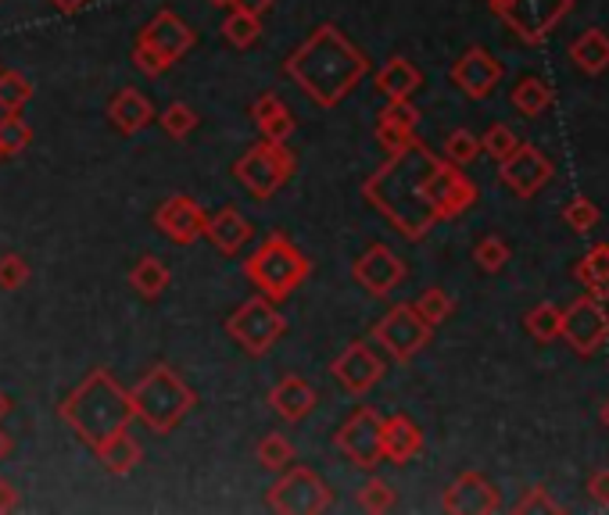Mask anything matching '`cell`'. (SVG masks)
Listing matches in <instances>:
<instances>
[{"label": "cell", "instance_id": "obj_1", "mask_svg": "<svg viewBox=\"0 0 609 515\" xmlns=\"http://www.w3.org/2000/svg\"><path fill=\"white\" fill-rule=\"evenodd\" d=\"M362 198L406 240H423L437 223L470 212L477 204V187L423 140H409L362 183Z\"/></svg>", "mask_w": 609, "mask_h": 515}, {"label": "cell", "instance_id": "obj_2", "mask_svg": "<svg viewBox=\"0 0 609 515\" xmlns=\"http://www.w3.org/2000/svg\"><path fill=\"white\" fill-rule=\"evenodd\" d=\"M284 72L298 83V90L320 108H337L356 86L370 76V58L340 33L334 22L315 26L298 51L284 61Z\"/></svg>", "mask_w": 609, "mask_h": 515}, {"label": "cell", "instance_id": "obj_3", "mask_svg": "<svg viewBox=\"0 0 609 515\" xmlns=\"http://www.w3.org/2000/svg\"><path fill=\"white\" fill-rule=\"evenodd\" d=\"M58 415L79 440L97 444L101 437L133 423V401L129 390L108 369H90L79 379V387H72V394L58 404Z\"/></svg>", "mask_w": 609, "mask_h": 515}, {"label": "cell", "instance_id": "obj_4", "mask_svg": "<svg viewBox=\"0 0 609 515\" xmlns=\"http://www.w3.org/2000/svg\"><path fill=\"white\" fill-rule=\"evenodd\" d=\"M129 401H133V419H140L151 434H173L190 415L194 404H198V394H194L190 384L173 365L158 362L129 387Z\"/></svg>", "mask_w": 609, "mask_h": 515}, {"label": "cell", "instance_id": "obj_5", "mask_svg": "<svg viewBox=\"0 0 609 515\" xmlns=\"http://www.w3.org/2000/svg\"><path fill=\"white\" fill-rule=\"evenodd\" d=\"M244 276L262 290V298L284 301L312 276V262L290 237L273 233V237H265L259 248L248 254Z\"/></svg>", "mask_w": 609, "mask_h": 515}, {"label": "cell", "instance_id": "obj_6", "mask_svg": "<svg viewBox=\"0 0 609 515\" xmlns=\"http://www.w3.org/2000/svg\"><path fill=\"white\" fill-rule=\"evenodd\" d=\"M295 168H298V158L284 140L262 137L234 162V176L240 179V187L248 190L254 201H270L273 193L287 187L290 176H295Z\"/></svg>", "mask_w": 609, "mask_h": 515}, {"label": "cell", "instance_id": "obj_7", "mask_svg": "<svg viewBox=\"0 0 609 515\" xmlns=\"http://www.w3.org/2000/svg\"><path fill=\"white\" fill-rule=\"evenodd\" d=\"M265 505L279 515H320L334 508V490L309 465H287L279 480L265 490Z\"/></svg>", "mask_w": 609, "mask_h": 515}, {"label": "cell", "instance_id": "obj_8", "mask_svg": "<svg viewBox=\"0 0 609 515\" xmlns=\"http://www.w3.org/2000/svg\"><path fill=\"white\" fill-rule=\"evenodd\" d=\"M370 337L376 340V348H384L395 362L406 365L431 343L434 326L417 312V304H395V309H387L376 318Z\"/></svg>", "mask_w": 609, "mask_h": 515}, {"label": "cell", "instance_id": "obj_9", "mask_svg": "<svg viewBox=\"0 0 609 515\" xmlns=\"http://www.w3.org/2000/svg\"><path fill=\"white\" fill-rule=\"evenodd\" d=\"M226 334L234 337L237 343L254 359L273 351V343L287 334V318L276 312V301L270 298H248L240 309L226 318Z\"/></svg>", "mask_w": 609, "mask_h": 515}, {"label": "cell", "instance_id": "obj_10", "mask_svg": "<svg viewBox=\"0 0 609 515\" xmlns=\"http://www.w3.org/2000/svg\"><path fill=\"white\" fill-rule=\"evenodd\" d=\"M574 0H495L492 11L523 43H542L570 15Z\"/></svg>", "mask_w": 609, "mask_h": 515}, {"label": "cell", "instance_id": "obj_11", "mask_svg": "<svg viewBox=\"0 0 609 515\" xmlns=\"http://www.w3.org/2000/svg\"><path fill=\"white\" fill-rule=\"evenodd\" d=\"M381 426H384V415L370 409V404H362L348 415V423H340V429L334 434V444L337 451L345 455L356 469L373 473L376 465L384 462V451H381Z\"/></svg>", "mask_w": 609, "mask_h": 515}, {"label": "cell", "instance_id": "obj_12", "mask_svg": "<svg viewBox=\"0 0 609 515\" xmlns=\"http://www.w3.org/2000/svg\"><path fill=\"white\" fill-rule=\"evenodd\" d=\"M559 337L570 343V351L581 354V359H592L595 351L609 340V312L599 298L584 293V298L570 301V309L563 312V323H559Z\"/></svg>", "mask_w": 609, "mask_h": 515}, {"label": "cell", "instance_id": "obj_13", "mask_svg": "<svg viewBox=\"0 0 609 515\" xmlns=\"http://www.w3.org/2000/svg\"><path fill=\"white\" fill-rule=\"evenodd\" d=\"M406 276H409L406 262H401L387 243H373V248H365L356 258V265H351V279H356L365 293H373V298H387V293L406 284Z\"/></svg>", "mask_w": 609, "mask_h": 515}, {"label": "cell", "instance_id": "obj_14", "mask_svg": "<svg viewBox=\"0 0 609 515\" xmlns=\"http://www.w3.org/2000/svg\"><path fill=\"white\" fill-rule=\"evenodd\" d=\"M498 179L506 183L517 198H534L552 179V162L534 143H517V151L498 162Z\"/></svg>", "mask_w": 609, "mask_h": 515}, {"label": "cell", "instance_id": "obj_15", "mask_svg": "<svg viewBox=\"0 0 609 515\" xmlns=\"http://www.w3.org/2000/svg\"><path fill=\"white\" fill-rule=\"evenodd\" d=\"M331 373H334L337 384L348 390V394H365V390H373L384 379L387 365H384L381 354L370 348V343L356 340L331 362Z\"/></svg>", "mask_w": 609, "mask_h": 515}, {"label": "cell", "instance_id": "obj_16", "mask_svg": "<svg viewBox=\"0 0 609 515\" xmlns=\"http://www.w3.org/2000/svg\"><path fill=\"white\" fill-rule=\"evenodd\" d=\"M204 208L187 198V193H176V198H169L158 204L154 212V226L165 233L169 240L176 243V248H190V243H198L204 237Z\"/></svg>", "mask_w": 609, "mask_h": 515}, {"label": "cell", "instance_id": "obj_17", "mask_svg": "<svg viewBox=\"0 0 609 515\" xmlns=\"http://www.w3.org/2000/svg\"><path fill=\"white\" fill-rule=\"evenodd\" d=\"M442 508L448 515H492L502 508L498 487L484 473H462L459 480L445 490Z\"/></svg>", "mask_w": 609, "mask_h": 515}, {"label": "cell", "instance_id": "obj_18", "mask_svg": "<svg viewBox=\"0 0 609 515\" xmlns=\"http://www.w3.org/2000/svg\"><path fill=\"white\" fill-rule=\"evenodd\" d=\"M452 83L462 93L473 97V101H484V97L495 93V86L502 83V61L484 47H470L467 54H459L452 65Z\"/></svg>", "mask_w": 609, "mask_h": 515}, {"label": "cell", "instance_id": "obj_19", "mask_svg": "<svg viewBox=\"0 0 609 515\" xmlns=\"http://www.w3.org/2000/svg\"><path fill=\"white\" fill-rule=\"evenodd\" d=\"M137 40L154 47L158 54H165L176 65L179 58H187L194 51V43H198V33H194L187 22L176 15V11H158L148 26L140 29Z\"/></svg>", "mask_w": 609, "mask_h": 515}, {"label": "cell", "instance_id": "obj_20", "mask_svg": "<svg viewBox=\"0 0 609 515\" xmlns=\"http://www.w3.org/2000/svg\"><path fill=\"white\" fill-rule=\"evenodd\" d=\"M381 451H384V462H395V465H406L417 459L423 451V429L417 426V419L406 412L387 415L381 426Z\"/></svg>", "mask_w": 609, "mask_h": 515}, {"label": "cell", "instance_id": "obj_21", "mask_svg": "<svg viewBox=\"0 0 609 515\" xmlns=\"http://www.w3.org/2000/svg\"><path fill=\"white\" fill-rule=\"evenodd\" d=\"M204 237H209V243L219 254L234 258L251 243L254 226L237 212V208H219V212L204 218Z\"/></svg>", "mask_w": 609, "mask_h": 515}, {"label": "cell", "instance_id": "obj_22", "mask_svg": "<svg viewBox=\"0 0 609 515\" xmlns=\"http://www.w3.org/2000/svg\"><path fill=\"white\" fill-rule=\"evenodd\" d=\"M315 404H320V394H315V387L304 376H284L270 390V409L287 423L309 419V415L315 412Z\"/></svg>", "mask_w": 609, "mask_h": 515}, {"label": "cell", "instance_id": "obj_23", "mask_svg": "<svg viewBox=\"0 0 609 515\" xmlns=\"http://www.w3.org/2000/svg\"><path fill=\"white\" fill-rule=\"evenodd\" d=\"M417 126H420V112L412 108V101H387L384 112L376 115V143L391 154L409 140H417Z\"/></svg>", "mask_w": 609, "mask_h": 515}, {"label": "cell", "instance_id": "obj_24", "mask_svg": "<svg viewBox=\"0 0 609 515\" xmlns=\"http://www.w3.org/2000/svg\"><path fill=\"white\" fill-rule=\"evenodd\" d=\"M108 118H112V126L122 137H137V133H144L154 122V104L140 90H133V86H122L112 97V104H108Z\"/></svg>", "mask_w": 609, "mask_h": 515}, {"label": "cell", "instance_id": "obj_25", "mask_svg": "<svg viewBox=\"0 0 609 515\" xmlns=\"http://www.w3.org/2000/svg\"><path fill=\"white\" fill-rule=\"evenodd\" d=\"M90 448H94L97 462H101L112 476H129V473L140 465V459H144L137 437L129 434V426H126V429H115V434H108V437H101V440H97V444H90Z\"/></svg>", "mask_w": 609, "mask_h": 515}, {"label": "cell", "instance_id": "obj_26", "mask_svg": "<svg viewBox=\"0 0 609 515\" xmlns=\"http://www.w3.org/2000/svg\"><path fill=\"white\" fill-rule=\"evenodd\" d=\"M420 86H423V72L401 54L387 58L384 68L376 72V90H381L387 101H412V93H417Z\"/></svg>", "mask_w": 609, "mask_h": 515}, {"label": "cell", "instance_id": "obj_27", "mask_svg": "<svg viewBox=\"0 0 609 515\" xmlns=\"http://www.w3.org/2000/svg\"><path fill=\"white\" fill-rule=\"evenodd\" d=\"M251 122L259 126V133L265 140H290V133H295V115H290V108L279 101L276 93H262L259 101L251 104Z\"/></svg>", "mask_w": 609, "mask_h": 515}, {"label": "cell", "instance_id": "obj_28", "mask_svg": "<svg viewBox=\"0 0 609 515\" xmlns=\"http://www.w3.org/2000/svg\"><path fill=\"white\" fill-rule=\"evenodd\" d=\"M570 61H574L584 76H599V72L609 68V36L602 29H584L570 43Z\"/></svg>", "mask_w": 609, "mask_h": 515}, {"label": "cell", "instance_id": "obj_29", "mask_svg": "<svg viewBox=\"0 0 609 515\" xmlns=\"http://www.w3.org/2000/svg\"><path fill=\"white\" fill-rule=\"evenodd\" d=\"M574 276L592 298L609 301V243H595V248L577 262Z\"/></svg>", "mask_w": 609, "mask_h": 515}, {"label": "cell", "instance_id": "obj_30", "mask_svg": "<svg viewBox=\"0 0 609 515\" xmlns=\"http://www.w3.org/2000/svg\"><path fill=\"white\" fill-rule=\"evenodd\" d=\"M169 279H173V273H169V265L162 262V258H140L137 265L129 268V287L140 293V298L148 301H158L162 293L169 290Z\"/></svg>", "mask_w": 609, "mask_h": 515}, {"label": "cell", "instance_id": "obj_31", "mask_svg": "<svg viewBox=\"0 0 609 515\" xmlns=\"http://www.w3.org/2000/svg\"><path fill=\"white\" fill-rule=\"evenodd\" d=\"M513 104L520 115L527 118H538L542 112H548V104H552V86L538 76H523L517 86H513Z\"/></svg>", "mask_w": 609, "mask_h": 515}, {"label": "cell", "instance_id": "obj_32", "mask_svg": "<svg viewBox=\"0 0 609 515\" xmlns=\"http://www.w3.org/2000/svg\"><path fill=\"white\" fill-rule=\"evenodd\" d=\"M254 459H259L262 469L284 473L287 465H295V444H290L284 434H270V437L259 440V448H254Z\"/></svg>", "mask_w": 609, "mask_h": 515}, {"label": "cell", "instance_id": "obj_33", "mask_svg": "<svg viewBox=\"0 0 609 515\" xmlns=\"http://www.w3.org/2000/svg\"><path fill=\"white\" fill-rule=\"evenodd\" d=\"M33 101V83L15 68H0V112H22Z\"/></svg>", "mask_w": 609, "mask_h": 515}, {"label": "cell", "instance_id": "obj_34", "mask_svg": "<svg viewBox=\"0 0 609 515\" xmlns=\"http://www.w3.org/2000/svg\"><path fill=\"white\" fill-rule=\"evenodd\" d=\"M559 323H563V312L556 309V304H534V309L523 315V329L534 337V340H559Z\"/></svg>", "mask_w": 609, "mask_h": 515}, {"label": "cell", "instance_id": "obj_35", "mask_svg": "<svg viewBox=\"0 0 609 515\" xmlns=\"http://www.w3.org/2000/svg\"><path fill=\"white\" fill-rule=\"evenodd\" d=\"M29 143H33L29 122L18 112H4V118H0V151H4V158H18Z\"/></svg>", "mask_w": 609, "mask_h": 515}, {"label": "cell", "instance_id": "obj_36", "mask_svg": "<svg viewBox=\"0 0 609 515\" xmlns=\"http://www.w3.org/2000/svg\"><path fill=\"white\" fill-rule=\"evenodd\" d=\"M417 312H420L431 326H442V323H448V318H452L456 301H452V293H448L445 287H426V290L420 293V301H417Z\"/></svg>", "mask_w": 609, "mask_h": 515}, {"label": "cell", "instance_id": "obj_37", "mask_svg": "<svg viewBox=\"0 0 609 515\" xmlns=\"http://www.w3.org/2000/svg\"><path fill=\"white\" fill-rule=\"evenodd\" d=\"M223 36H226V43H234L244 51V47H251L262 36V18L244 15V11H229L223 22Z\"/></svg>", "mask_w": 609, "mask_h": 515}, {"label": "cell", "instance_id": "obj_38", "mask_svg": "<svg viewBox=\"0 0 609 515\" xmlns=\"http://www.w3.org/2000/svg\"><path fill=\"white\" fill-rule=\"evenodd\" d=\"M398 505V494H395V487L381 480V476H373V480H365L362 490H359V508L362 512H376V515H384V512H391Z\"/></svg>", "mask_w": 609, "mask_h": 515}, {"label": "cell", "instance_id": "obj_39", "mask_svg": "<svg viewBox=\"0 0 609 515\" xmlns=\"http://www.w3.org/2000/svg\"><path fill=\"white\" fill-rule=\"evenodd\" d=\"M445 158H448L452 165H459V168H462V165H473V162L481 158V140L473 137L470 129H452V133L445 137Z\"/></svg>", "mask_w": 609, "mask_h": 515}, {"label": "cell", "instance_id": "obj_40", "mask_svg": "<svg viewBox=\"0 0 609 515\" xmlns=\"http://www.w3.org/2000/svg\"><path fill=\"white\" fill-rule=\"evenodd\" d=\"M509 258H513V251H509V243L502 237H495V233L477 240V248H473V262H477L484 273H502Z\"/></svg>", "mask_w": 609, "mask_h": 515}, {"label": "cell", "instance_id": "obj_41", "mask_svg": "<svg viewBox=\"0 0 609 515\" xmlns=\"http://www.w3.org/2000/svg\"><path fill=\"white\" fill-rule=\"evenodd\" d=\"M158 122H162V129H165L173 140H183V137H190V133L198 129V112H194L190 104L173 101V104H169L165 112H162V118H158Z\"/></svg>", "mask_w": 609, "mask_h": 515}, {"label": "cell", "instance_id": "obj_42", "mask_svg": "<svg viewBox=\"0 0 609 515\" xmlns=\"http://www.w3.org/2000/svg\"><path fill=\"white\" fill-rule=\"evenodd\" d=\"M517 133L509 129V126H502V122H498V126H492L481 137V154H487V158H495V162H502V158H509L517 151Z\"/></svg>", "mask_w": 609, "mask_h": 515}, {"label": "cell", "instance_id": "obj_43", "mask_svg": "<svg viewBox=\"0 0 609 515\" xmlns=\"http://www.w3.org/2000/svg\"><path fill=\"white\" fill-rule=\"evenodd\" d=\"M599 208H595L588 198H574L567 208H563V223L574 229V233H592L595 226H599Z\"/></svg>", "mask_w": 609, "mask_h": 515}, {"label": "cell", "instance_id": "obj_44", "mask_svg": "<svg viewBox=\"0 0 609 515\" xmlns=\"http://www.w3.org/2000/svg\"><path fill=\"white\" fill-rule=\"evenodd\" d=\"M513 512H517V515H531V512H548V515H559V512H563V505H559V501H552V498H548V487L534 483V487L523 490V498H520L517 505H513Z\"/></svg>", "mask_w": 609, "mask_h": 515}, {"label": "cell", "instance_id": "obj_45", "mask_svg": "<svg viewBox=\"0 0 609 515\" xmlns=\"http://www.w3.org/2000/svg\"><path fill=\"white\" fill-rule=\"evenodd\" d=\"M133 65H137V72H144V76H165L169 68H173V61H169L165 54H158L154 47L148 43H133Z\"/></svg>", "mask_w": 609, "mask_h": 515}, {"label": "cell", "instance_id": "obj_46", "mask_svg": "<svg viewBox=\"0 0 609 515\" xmlns=\"http://www.w3.org/2000/svg\"><path fill=\"white\" fill-rule=\"evenodd\" d=\"M29 279V262L22 254H0V290H18Z\"/></svg>", "mask_w": 609, "mask_h": 515}, {"label": "cell", "instance_id": "obj_47", "mask_svg": "<svg viewBox=\"0 0 609 515\" xmlns=\"http://www.w3.org/2000/svg\"><path fill=\"white\" fill-rule=\"evenodd\" d=\"M588 494L599 501V505H606L609 508V469H599L588 480Z\"/></svg>", "mask_w": 609, "mask_h": 515}, {"label": "cell", "instance_id": "obj_48", "mask_svg": "<svg viewBox=\"0 0 609 515\" xmlns=\"http://www.w3.org/2000/svg\"><path fill=\"white\" fill-rule=\"evenodd\" d=\"M273 8V0H229V11H244V15L262 18Z\"/></svg>", "mask_w": 609, "mask_h": 515}, {"label": "cell", "instance_id": "obj_49", "mask_svg": "<svg viewBox=\"0 0 609 515\" xmlns=\"http://www.w3.org/2000/svg\"><path fill=\"white\" fill-rule=\"evenodd\" d=\"M18 508V490L11 480H0V512H15Z\"/></svg>", "mask_w": 609, "mask_h": 515}, {"label": "cell", "instance_id": "obj_50", "mask_svg": "<svg viewBox=\"0 0 609 515\" xmlns=\"http://www.w3.org/2000/svg\"><path fill=\"white\" fill-rule=\"evenodd\" d=\"M87 4H90V0H51V8L61 11V15H79Z\"/></svg>", "mask_w": 609, "mask_h": 515}, {"label": "cell", "instance_id": "obj_51", "mask_svg": "<svg viewBox=\"0 0 609 515\" xmlns=\"http://www.w3.org/2000/svg\"><path fill=\"white\" fill-rule=\"evenodd\" d=\"M11 455V437L4 434V429H0V462H4Z\"/></svg>", "mask_w": 609, "mask_h": 515}, {"label": "cell", "instance_id": "obj_52", "mask_svg": "<svg viewBox=\"0 0 609 515\" xmlns=\"http://www.w3.org/2000/svg\"><path fill=\"white\" fill-rule=\"evenodd\" d=\"M8 415H11V398L4 394V390H0V423H4Z\"/></svg>", "mask_w": 609, "mask_h": 515}, {"label": "cell", "instance_id": "obj_53", "mask_svg": "<svg viewBox=\"0 0 609 515\" xmlns=\"http://www.w3.org/2000/svg\"><path fill=\"white\" fill-rule=\"evenodd\" d=\"M602 426H606V429H609V401H606V404H602Z\"/></svg>", "mask_w": 609, "mask_h": 515}, {"label": "cell", "instance_id": "obj_54", "mask_svg": "<svg viewBox=\"0 0 609 515\" xmlns=\"http://www.w3.org/2000/svg\"><path fill=\"white\" fill-rule=\"evenodd\" d=\"M212 4H219V8H229V0H212Z\"/></svg>", "mask_w": 609, "mask_h": 515}, {"label": "cell", "instance_id": "obj_55", "mask_svg": "<svg viewBox=\"0 0 609 515\" xmlns=\"http://www.w3.org/2000/svg\"><path fill=\"white\" fill-rule=\"evenodd\" d=\"M0 158H4V151H0Z\"/></svg>", "mask_w": 609, "mask_h": 515}, {"label": "cell", "instance_id": "obj_56", "mask_svg": "<svg viewBox=\"0 0 609 515\" xmlns=\"http://www.w3.org/2000/svg\"><path fill=\"white\" fill-rule=\"evenodd\" d=\"M492 4H495V0H492Z\"/></svg>", "mask_w": 609, "mask_h": 515}]
</instances>
